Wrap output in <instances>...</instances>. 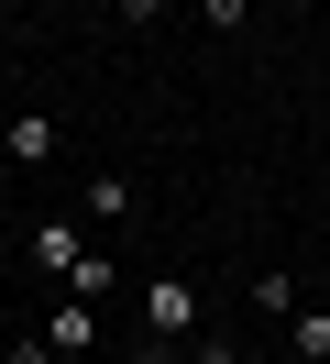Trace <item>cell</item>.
Returning a JSON list of instances; mask_svg holds the SVG:
<instances>
[{
    "label": "cell",
    "instance_id": "cell-4",
    "mask_svg": "<svg viewBox=\"0 0 330 364\" xmlns=\"http://www.w3.org/2000/svg\"><path fill=\"white\" fill-rule=\"evenodd\" d=\"M44 155H55V122H44V111H11V122H0V166H44Z\"/></svg>",
    "mask_w": 330,
    "mask_h": 364
},
{
    "label": "cell",
    "instance_id": "cell-3",
    "mask_svg": "<svg viewBox=\"0 0 330 364\" xmlns=\"http://www.w3.org/2000/svg\"><path fill=\"white\" fill-rule=\"evenodd\" d=\"M44 342H55V364H77V353H99V298H66V309L44 320Z\"/></svg>",
    "mask_w": 330,
    "mask_h": 364
},
{
    "label": "cell",
    "instance_id": "cell-5",
    "mask_svg": "<svg viewBox=\"0 0 330 364\" xmlns=\"http://www.w3.org/2000/svg\"><path fill=\"white\" fill-rule=\"evenodd\" d=\"M77 221H132V177H88L77 188Z\"/></svg>",
    "mask_w": 330,
    "mask_h": 364
},
{
    "label": "cell",
    "instance_id": "cell-1",
    "mask_svg": "<svg viewBox=\"0 0 330 364\" xmlns=\"http://www.w3.org/2000/svg\"><path fill=\"white\" fill-rule=\"evenodd\" d=\"M143 342H176V353L198 342V287L187 276H143Z\"/></svg>",
    "mask_w": 330,
    "mask_h": 364
},
{
    "label": "cell",
    "instance_id": "cell-7",
    "mask_svg": "<svg viewBox=\"0 0 330 364\" xmlns=\"http://www.w3.org/2000/svg\"><path fill=\"white\" fill-rule=\"evenodd\" d=\"M110 287H121V265L88 243V254H77V276H66V298H110Z\"/></svg>",
    "mask_w": 330,
    "mask_h": 364
},
{
    "label": "cell",
    "instance_id": "cell-11",
    "mask_svg": "<svg viewBox=\"0 0 330 364\" xmlns=\"http://www.w3.org/2000/svg\"><path fill=\"white\" fill-rule=\"evenodd\" d=\"M121 23H132V33H143V23H154V0H121Z\"/></svg>",
    "mask_w": 330,
    "mask_h": 364
},
{
    "label": "cell",
    "instance_id": "cell-10",
    "mask_svg": "<svg viewBox=\"0 0 330 364\" xmlns=\"http://www.w3.org/2000/svg\"><path fill=\"white\" fill-rule=\"evenodd\" d=\"M11 364H55V342H44V331H22V342H11Z\"/></svg>",
    "mask_w": 330,
    "mask_h": 364
},
{
    "label": "cell",
    "instance_id": "cell-6",
    "mask_svg": "<svg viewBox=\"0 0 330 364\" xmlns=\"http://www.w3.org/2000/svg\"><path fill=\"white\" fill-rule=\"evenodd\" d=\"M286 353H297V364H330V309H286Z\"/></svg>",
    "mask_w": 330,
    "mask_h": 364
},
{
    "label": "cell",
    "instance_id": "cell-9",
    "mask_svg": "<svg viewBox=\"0 0 330 364\" xmlns=\"http://www.w3.org/2000/svg\"><path fill=\"white\" fill-rule=\"evenodd\" d=\"M242 11H253V0H198V23H209V33H242Z\"/></svg>",
    "mask_w": 330,
    "mask_h": 364
},
{
    "label": "cell",
    "instance_id": "cell-12",
    "mask_svg": "<svg viewBox=\"0 0 330 364\" xmlns=\"http://www.w3.org/2000/svg\"><path fill=\"white\" fill-rule=\"evenodd\" d=\"M319 287H330V276H319Z\"/></svg>",
    "mask_w": 330,
    "mask_h": 364
},
{
    "label": "cell",
    "instance_id": "cell-8",
    "mask_svg": "<svg viewBox=\"0 0 330 364\" xmlns=\"http://www.w3.org/2000/svg\"><path fill=\"white\" fill-rule=\"evenodd\" d=\"M176 364H242V342H220V331H198V342H187V353H176Z\"/></svg>",
    "mask_w": 330,
    "mask_h": 364
},
{
    "label": "cell",
    "instance_id": "cell-2",
    "mask_svg": "<svg viewBox=\"0 0 330 364\" xmlns=\"http://www.w3.org/2000/svg\"><path fill=\"white\" fill-rule=\"evenodd\" d=\"M77 254H88V221L44 210V221H33V265H44V276H77Z\"/></svg>",
    "mask_w": 330,
    "mask_h": 364
}]
</instances>
